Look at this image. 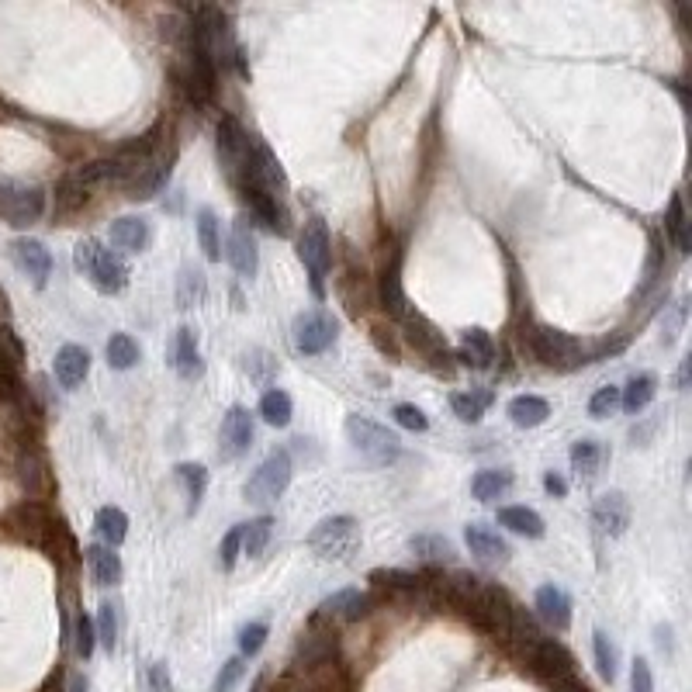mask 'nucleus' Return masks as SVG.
Segmentation results:
<instances>
[{
    "instance_id": "obj_1",
    "label": "nucleus",
    "mask_w": 692,
    "mask_h": 692,
    "mask_svg": "<svg viewBox=\"0 0 692 692\" xmlns=\"http://www.w3.org/2000/svg\"><path fill=\"white\" fill-rule=\"evenodd\" d=\"M530 350L533 357L544 367H554V371H578L582 364H589V346L575 336L561 333L554 326H537L530 333Z\"/></svg>"
},
{
    "instance_id": "obj_2",
    "label": "nucleus",
    "mask_w": 692,
    "mask_h": 692,
    "mask_svg": "<svg viewBox=\"0 0 692 692\" xmlns=\"http://www.w3.org/2000/svg\"><path fill=\"white\" fill-rule=\"evenodd\" d=\"M298 257L308 267V281H312L315 298H326V274L333 267V239L322 218H308L305 232L298 236Z\"/></svg>"
},
{
    "instance_id": "obj_3",
    "label": "nucleus",
    "mask_w": 692,
    "mask_h": 692,
    "mask_svg": "<svg viewBox=\"0 0 692 692\" xmlns=\"http://www.w3.org/2000/svg\"><path fill=\"white\" fill-rule=\"evenodd\" d=\"M346 436H350V443L367 457V461L381 464V468H385V464H395L398 457H402V440L391 430H385L381 423H374V419L350 416L346 419Z\"/></svg>"
},
{
    "instance_id": "obj_4",
    "label": "nucleus",
    "mask_w": 692,
    "mask_h": 692,
    "mask_svg": "<svg viewBox=\"0 0 692 692\" xmlns=\"http://www.w3.org/2000/svg\"><path fill=\"white\" fill-rule=\"evenodd\" d=\"M215 146H218V160H222V170L229 177V184L243 187L246 177V163H250V149H253V135H246V129L239 125V118L222 115L218 118V129H215Z\"/></svg>"
},
{
    "instance_id": "obj_5",
    "label": "nucleus",
    "mask_w": 692,
    "mask_h": 692,
    "mask_svg": "<svg viewBox=\"0 0 692 692\" xmlns=\"http://www.w3.org/2000/svg\"><path fill=\"white\" fill-rule=\"evenodd\" d=\"M402 329H405V343L412 346V350H419L426 360H430V367L436 374H447V378H454V364H450V346H447V336L440 333V329L433 326L426 315L419 312H409L402 319Z\"/></svg>"
},
{
    "instance_id": "obj_6",
    "label": "nucleus",
    "mask_w": 692,
    "mask_h": 692,
    "mask_svg": "<svg viewBox=\"0 0 692 692\" xmlns=\"http://www.w3.org/2000/svg\"><path fill=\"white\" fill-rule=\"evenodd\" d=\"M45 212V191L35 184H14L0 180V218L14 229H28Z\"/></svg>"
},
{
    "instance_id": "obj_7",
    "label": "nucleus",
    "mask_w": 692,
    "mask_h": 692,
    "mask_svg": "<svg viewBox=\"0 0 692 692\" xmlns=\"http://www.w3.org/2000/svg\"><path fill=\"white\" fill-rule=\"evenodd\" d=\"M291 485V454L288 450H274L267 461L253 471V478L246 481V499L253 506H270L277 502Z\"/></svg>"
},
{
    "instance_id": "obj_8",
    "label": "nucleus",
    "mask_w": 692,
    "mask_h": 692,
    "mask_svg": "<svg viewBox=\"0 0 692 692\" xmlns=\"http://www.w3.org/2000/svg\"><path fill=\"white\" fill-rule=\"evenodd\" d=\"M295 346L305 353V357H319V353H326L329 346L336 343V336H340V322L333 319V312H326V308H308V312H302L295 319Z\"/></svg>"
},
{
    "instance_id": "obj_9",
    "label": "nucleus",
    "mask_w": 692,
    "mask_h": 692,
    "mask_svg": "<svg viewBox=\"0 0 692 692\" xmlns=\"http://www.w3.org/2000/svg\"><path fill=\"white\" fill-rule=\"evenodd\" d=\"M308 544H312L326 561H343L346 554L360 544V526L353 516L322 519V523L312 530V537H308Z\"/></svg>"
},
{
    "instance_id": "obj_10",
    "label": "nucleus",
    "mask_w": 692,
    "mask_h": 692,
    "mask_svg": "<svg viewBox=\"0 0 692 692\" xmlns=\"http://www.w3.org/2000/svg\"><path fill=\"white\" fill-rule=\"evenodd\" d=\"M170 167H173V149H167V142H160V146H156L153 153H149L146 160H142V167L132 173L129 184H125L129 198H135V201L153 198V194L160 191L163 184H167Z\"/></svg>"
},
{
    "instance_id": "obj_11",
    "label": "nucleus",
    "mask_w": 692,
    "mask_h": 692,
    "mask_svg": "<svg viewBox=\"0 0 692 692\" xmlns=\"http://www.w3.org/2000/svg\"><path fill=\"white\" fill-rule=\"evenodd\" d=\"M464 544H468V551L475 554V561L481 564V568H506L509 558H513V551H509L506 540L485 523L464 526Z\"/></svg>"
},
{
    "instance_id": "obj_12",
    "label": "nucleus",
    "mask_w": 692,
    "mask_h": 692,
    "mask_svg": "<svg viewBox=\"0 0 692 692\" xmlns=\"http://www.w3.org/2000/svg\"><path fill=\"white\" fill-rule=\"evenodd\" d=\"M253 447V416L243 405H232L229 416L222 423V443H218V454L225 461H239L243 454H250Z\"/></svg>"
},
{
    "instance_id": "obj_13",
    "label": "nucleus",
    "mask_w": 692,
    "mask_h": 692,
    "mask_svg": "<svg viewBox=\"0 0 692 692\" xmlns=\"http://www.w3.org/2000/svg\"><path fill=\"white\" fill-rule=\"evenodd\" d=\"M378 298H381V308L388 312V319H395V322H402L405 315L412 312L409 298H405V288H402V253H391V260L385 263V270H381Z\"/></svg>"
},
{
    "instance_id": "obj_14",
    "label": "nucleus",
    "mask_w": 692,
    "mask_h": 692,
    "mask_svg": "<svg viewBox=\"0 0 692 692\" xmlns=\"http://www.w3.org/2000/svg\"><path fill=\"white\" fill-rule=\"evenodd\" d=\"M11 257L14 263H18L21 270H25L28 277H32L35 288H45L52 277V253L45 250V243H39V239H14L11 243Z\"/></svg>"
},
{
    "instance_id": "obj_15",
    "label": "nucleus",
    "mask_w": 692,
    "mask_h": 692,
    "mask_svg": "<svg viewBox=\"0 0 692 692\" xmlns=\"http://www.w3.org/2000/svg\"><path fill=\"white\" fill-rule=\"evenodd\" d=\"M87 277L101 295H118V291H125V284H129V267H125V260L118 257V253L97 250L94 263L87 267Z\"/></svg>"
},
{
    "instance_id": "obj_16",
    "label": "nucleus",
    "mask_w": 692,
    "mask_h": 692,
    "mask_svg": "<svg viewBox=\"0 0 692 692\" xmlns=\"http://www.w3.org/2000/svg\"><path fill=\"white\" fill-rule=\"evenodd\" d=\"M52 516L42 509V502L28 499L21 502L18 509H11V516H7V526H11V533L18 540H28V544H42L45 530H49Z\"/></svg>"
},
{
    "instance_id": "obj_17",
    "label": "nucleus",
    "mask_w": 692,
    "mask_h": 692,
    "mask_svg": "<svg viewBox=\"0 0 692 692\" xmlns=\"http://www.w3.org/2000/svg\"><path fill=\"white\" fill-rule=\"evenodd\" d=\"M374 599L367 596V592L360 589H343L336 592V596H329L326 603L319 606V613H315V623L329 620V623H343V620H360V616L367 613V606H371Z\"/></svg>"
},
{
    "instance_id": "obj_18",
    "label": "nucleus",
    "mask_w": 692,
    "mask_h": 692,
    "mask_svg": "<svg viewBox=\"0 0 692 692\" xmlns=\"http://www.w3.org/2000/svg\"><path fill=\"white\" fill-rule=\"evenodd\" d=\"M225 260L232 263V270L243 277H253L260 267V257H257V239H253V232L246 229V218H239L236 229H232L229 236V246H225Z\"/></svg>"
},
{
    "instance_id": "obj_19",
    "label": "nucleus",
    "mask_w": 692,
    "mask_h": 692,
    "mask_svg": "<svg viewBox=\"0 0 692 692\" xmlns=\"http://www.w3.org/2000/svg\"><path fill=\"white\" fill-rule=\"evenodd\" d=\"M42 547L49 551V558L56 561L59 568H77V564L84 561V551H80L77 537L66 530L63 519H52L49 530H45V537H42Z\"/></svg>"
},
{
    "instance_id": "obj_20",
    "label": "nucleus",
    "mask_w": 692,
    "mask_h": 692,
    "mask_svg": "<svg viewBox=\"0 0 692 692\" xmlns=\"http://www.w3.org/2000/svg\"><path fill=\"white\" fill-rule=\"evenodd\" d=\"M592 516H596V526L603 533H609V537H620L623 530H627L630 523V502L623 492H606L596 499V506H592Z\"/></svg>"
},
{
    "instance_id": "obj_21",
    "label": "nucleus",
    "mask_w": 692,
    "mask_h": 692,
    "mask_svg": "<svg viewBox=\"0 0 692 692\" xmlns=\"http://www.w3.org/2000/svg\"><path fill=\"white\" fill-rule=\"evenodd\" d=\"M108 239L115 250H125V253H142L149 243H153V229H149L146 218H118V222H111L108 229Z\"/></svg>"
},
{
    "instance_id": "obj_22",
    "label": "nucleus",
    "mask_w": 692,
    "mask_h": 692,
    "mask_svg": "<svg viewBox=\"0 0 692 692\" xmlns=\"http://www.w3.org/2000/svg\"><path fill=\"white\" fill-rule=\"evenodd\" d=\"M537 616L547 623V627H554L558 634H564V630L571 627L568 592L558 589V585H544V589H537Z\"/></svg>"
},
{
    "instance_id": "obj_23",
    "label": "nucleus",
    "mask_w": 692,
    "mask_h": 692,
    "mask_svg": "<svg viewBox=\"0 0 692 692\" xmlns=\"http://www.w3.org/2000/svg\"><path fill=\"white\" fill-rule=\"evenodd\" d=\"M409 551L416 554V558L423 561L430 571L457 561V547L450 544L447 537H440V533H419V537H412L409 540Z\"/></svg>"
},
{
    "instance_id": "obj_24",
    "label": "nucleus",
    "mask_w": 692,
    "mask_h": 692,
    "mask_svg": "<svg viewBox=\"0 0 692 692\" xmlns=\"http://www.w3.org/2000/svg\"><path fill=\"white\" fill-rule=\"evenodd\" d=\"M84 561H87V568H90V578H94L101 589H108V585L122 582V558L115 554V547L90 544L87 551H84Z\"/></svg>"
},
{
    "instance_id": "obj_25",
    "label": "nucleus",
    "mask_w": 692,
    "mask_h": 692,
    "mask_svg": "<svg viewBox=\"0 0 692 692\" xmlns=\"http://www.w3.org/2000/svg\"><path fill=\"white\" fill-rule=\"evenodd\" d=\"M243 198L250 201V212L257 215L270 232H277V236H288V232H291V215H288V208H284V201L270 198V194H263V191H246Z\"/></svg>"
},
{
    "instance_id": "obj_26",
    "label": "nucleus",
    "mask_w": 692,
    "mask_h": 692,
    "mask_svg": "<svg viewBox=\"0 0 692 692\" xmlns=\"http://www.w3.org/2000/svg\"><path fill=\"white\" fill-rule=\"evenodd\" d=\"M90 371V353L77 343H66L56 353V381L63 388H77Z\"/></svg>"
},
{
    "instance_id": "obj_27",
    "label": "nucleus",
    "mask_w": 692,
    "mask_h": 692,
    "mask_svg": "<svg viewBox=\"0 0 692 692\" xmlns=\"http://www.w3.org/2000/svg\"><path fill=\"white\" fill-rule=\"evenodd\" d=\"M173 367H177V374L184 381H194L201 378V371H205V364H201V353H198V336H194V329H180L177 333V353H173Z\"/></svg>"
},
{
    "instance_id": "obj_28",
    "label": "nucleus",
    "mask_w": 692,
    "mask_h": 692,
    "mask_svg": "<svg viewBox=\"0 0 692 692\" xmlns=\"http://www.w3.org/2000/svg\"><path fill=\"white\" fill-rule=\"evenodd\" d=\"M94 530H97V537H101L104 547H118V544H125V537H129V516H125L118 506H101L94 516Z\"/></svg>"
},
{
    "instance_id": "obj_29",
    "label": "nucleus",
    "mask_w": 692,
    "mask_h": 692,
    "mask_svg": "<svg viewBox=\"0 0 692 692\" xmlns=\"http://www.w3.org/2000/svg\"><path fill=\"white\" fill-rule=\"evenodd\" d=\"M499 526H506V530L519 533V537H530V540H540L547 533L544 519H540V513H533V509L526 506H506L499 509Z\"/></svg>"
},
{
    "instance_id": "obj_30",
    "label": "nucleus",
    "mask_w": 692,
    "mask_h": 692,
    "mask_svg": "<svg viewBox=\"0 0 692 692\" xmlns=\"http://www.w3.org/2000/svg\"><path fill=\"white\" fill-rule=\"evenodd\" d=\"M547 416H551V405L537 395H516L513 402H509V419H513L516 426H523V430H533V426L547 423Z\"/></svg>"
},
{
    "instance_id": "obj_31",
    "label": "nucleus",
    "mask_w": 692,
    "mask_h": 692,
    "mask_svg": "<svg viewBox=\"0 0 692 692\" xmlns=\"http://www.w3.org/2000/svg\"><path fill=\"white\" fill-rule=\"evenodd\" d=\"M654 395H658V378L654 374H637V378L627 381V388H620V405L630 416H637L641 409H648Z\"/></svg>"
},
{
    "instance_id": "obj_32",
    "label": "nucleus",
    "mask_w": 692,
    "mask_h": 692,
    "mask_svg": "<svg viewBox=\"0 0 692 692\" xmlns=\"http://www.w3.org/2000/svg\"><path fill=\"white\" fill-rule=\"evenodd\" d=\"M367 582L374 589H388V592H419L423 589V578L416 571H405V568H374L367 575Z\"/></svg>"
},
{
    "instance_id": "obj_33",
    "label": "nucleus",
    "mask_w": 692,
    "mask_h": 692,
    "mask_svg": "<svg viewBox=\"0 0 692 692\" xmlns=\"http://www.w3.org/2000/svg\"><path fill=\"white\" fill-rule=\"evenodd\" d=\"M533 661H537L547 675H554V679H571V665H575L571 654L554 641H540L537 648H533Z\"/></svg>"
},
{
    "instance_id": "obj_34",
    "label": "nucleus",
    "mask_w": 692,
    "mask_h": 692,
    "mask_svg": "<svg viewBox=\"0 0 692 692\" xmlns=\"http://www.w3.org/2000/svg\"><path fill=\"white\" fill-rule=\"evenodd\" d=\"M492 398V391H457V395H450V409L461 423H478L492 405Z\"/></svg>"
},
{
    "instance_id": "obj_35",
    "label": "nucleus",
    "mask_w": 692,
    "mask_h": 692,
    "mask_svg": "<svg viewBox=\"0 0 692 692\" xmlns=\"http://www.w3.org/2000/svg\"><path fill=\"white\" fill-rule=\"evenodd\" d=\"M84 205H87V187L77 180V173H66V177L56 184V215L59 218L77 215Z\"/></svg>"
},
{
    "instance_id": "obj_36",
    "label": "nucleus",
    "mask_w": 692,
    "mask_h": 692,
    "mask_svg": "<svg viewBox=\"0 0 692 692\" xmlns=\"http://www.w3.org/2000/svg\"><path fill=\"white\" fill-rule=\"evenodd\" d=\"M177 481L187 492V513H198L201 499L208 492V471L201 464H177Z\"/></svg>"
},
{
    "instance_id": "obj_37",
    "label": "nucleus",
    "mask_w": 692,
    "mask_h": 692,
    "mask_svg": "<svg viewBox=\"0 0 692 692\" xmlns=\"http://www.w3.org/2000/svg\"><path fill=\"white\" fill-rule=\"evenodd\" d=\"M464 364L475 367H488L495 360V343L485 329H464V350H461Z\"/></svg>"
},
{
    "instance_id": "obj_38",
    "label": "nucleus",
    "mask_w": 692,
    "mask_h": 692,
    "mask_svg": "<svg viewBox=\"0 0 692 692\" xmlns=\"http://www.w3.org/2000/svg\"><path fill=\"white\" fill-rule=\"evenodd\" d=\"M592 651H596V672L603 682H616V672H620V654H616V644L609 641L606 630H596L592 634Z\"/></svg>"
},
{
    "instance_id": "obj_39",
    "label": "nucleus",
    "mask_w": 692,
    "mask_h": 692,
    "mask_svg": "<svg viewBox=\"0 0 692 692\" xmlns=\"http://www.w3.org/2000/svg\"><path fill=\"white\" fill-rule=\"evenodd\" d=\"M260 416H263V423L284 430V426L291 423V395H288V391L270 388L267 395L260 398Z\"/></svg>"
},
{
    "instance_id": "obj_40",
    "label": "nucleus",
    "mask_w": 692,
    "mask_h": 692,
    "mask_svg": "<svg viewBox=\"0 0 692 692\" xmlns=\"http://www.w3.org/2000/svg\"><path fill=\"white\" fill-rule=\"evenodd\" d=\"M665 229H668V236H672L675 250L686 257V253H689V215H686V205H682V194H675L672 205H668Z\"/></svg>"
},
{
    "instance_id": "obj_41",
    "label": "nucleus",
    "mask_w": 692,
    "mask_h": 692,
    "mask_svg": "<svg viewBox=\"0 0 692 692\" xmlns=\"http://www.w3.org/2000/svg\"><path fill=\"white\" fill-rule=\"evenodd\" d=\"M509 485H513V475H509V471H478V475L471 478V492H475V499L481 502H492V499H499V495H506Z\"/></svg>"
},
{
    "instance_id": "obj_42",
    "label": "nucleus",
    "mask_w": 692,
    "mask_h": 692,
    "mask_svg": "<svg viewBox=\"0 0 692 692\" xmlns=\"http://www.w3.org/2000/svg\"><path fill=\"white\" fill-rule=\"evenodd\" d=\"M108 364L115 371H132L139 364V343L132 340L129 333H115L108 340Z\"/></svg>"
},
{
    "instance_id": "obj_43",
    "label": "nucleus",
    "mask_w": 692,
    "mask_h": 692,
    "mask_svg": "<svg viewBox=\"0 0 692 692\" xmlns=\"http://www.w3.org/2000/svg\"><path fill=\"white\" fill-rule=\"evenodd\" d=\"M603 447H599L596 440H578L575 447H571V468L578 471V475L592 478L599 471V464H603Z\"/></svg>"
},
{
    "instance_id": "obj_44",
    "label": "nucleus",
    "mask_w": 692,
    "mask_h": 692,
    "mask_svg": "<svg viewBox=\"0 0 692 692\" xmlns=\"http://www.w3.org/2000/svg\"><path fill=\"white\" fill-rule=\"evenodd\" d=\"M270 533H274V519L270 516H260V519H253V523H246L243 526V554L260 558L270 544Z\"/></svg>"
},
{
    "instance_id": "obj_45",
    "label": "nucleus",
    "mask_w": 692,
    "mask_h": 692,
    "mask_svg": "<svg viewBox=\"0 0 692 692\" xmlns=\"http://www.w3.org/2000/svg\"><path fill=\"white\" fill-rule=\"evenodd\" d=\"M198 239L201 250L208 260H222V239H218V218L212 208H201L198 212Z\"/></svg>"
},
{
    "instance_id": "obj_46",
    "label": "nucleus",
    "mask_w": 692,
    "mask_h": 692,
    "mask_svg": "<svg viewBox=\"0 0 692 692\" xmlns=\"http://www.w3.org/2000/svg\"><path fill=\"white\" fill-rule=\"evenodd\" d=\"M243 367H246V374H250L257 385H270V381L277 378V360H274V353H267V350H250L243 357Z\"/></svg>"
},
{
    "instance_id": "obj_47",
    "label": "nucleus",
    "mask_w": 692,
    "mask_h": 692,
    "mask_svg": "<svg viewBox=\"0 0 692 692\" xmlns=\"http://www.w3.org/2000/svg\"><path fill=\"white\" fill-rule=\"evenodd\" d=\"M201 298H205V274L187 267L184 274H180L177 302H180V308H194V305H201Z\"/></svg>"
},
{
    "instance_id": "obj_48",
    "label": "nucleus",
    "mask_w": 692,
    "mask_h": 692,
    "mask_svg": "<svg viewBox=\"0 0 692 692\" xmlns=\"http://www.w3.org/2000/svg\"><path fill=\"white\" fill-rule=\"evenodd\" d=\"M94 634H97V641L104 644V651H115V644H118V606L101 603V613H97V623H94Z\"/></svg>"
},
{
    "instance_id": "obj_49",
    "label": "nucleus",
    "mask_w": 692,
    "mask_h": 692,
    "mask_svg": "<svg viewBox=\"0 0 692 692\" xmlns=\"http://www.w3.org/2000/svg\"><path fill=\"white\" fill-rule=\"evenodd\" d=\"M94 648H97L94 620H90L87 613H80L77 623H73V651H77L80 661H90V654H94Z\"/></svg>"
},
{
    "instance_id": "obj_50",
    "label": "nucleus",
    "mask_w": 692,
    "mask_h": 692,
    "mask_svg": "<svg viewBox=\"0 0 692 692\" xmlns=\"http://www.w3.org/2000/svg\"><path fill=\"white\" fill-rule=\"evenodd\" d=\"M267 623L253 620L246 623V627H239V658H253V654H260V648L267 644Z\"/></svg>"
},
{
    "instance_id": "obj_51",
    "label": "nucleus",
    "mask_w": 692,
    "mask_h": 692,
    "mask_svg": "<svg viewBox=\"0 0 692 692\" xmlns=\"http://www.w3.org/2000/svg\"><path fill=\"white\" fill-rule=\"evenodd\" d=\"M391 416H395V423L402 426V430H412V433L430 430V419H426V412L419 409V405L402 402V405H395V409H391Z\"/></svg>"
},
{
    "instance_id": "obj_52",
    "label": "nucleus",
    "mask_w": 692,
    "mask_h": 692,
    "mask_svg": "<svg viewBox=\"0 0 692 692\" xmlns=\"http://www.w3.org/2000/svg\"><path fill=\"white\" fill-rule=\"evenodd\" d=\"M371 343L378 346V353H385V357H391V360L402 357V343H398V333L391 326H385V322H371Z\"/></svg>"
},
{
    "instance_id": "obj_53",
    "label": "nucleus",
    "mask_w": 692,
    "mask_h": 692,
    "mask_svg": "<svg viewBox=\"0 0 692 692\" xmlns=\"http://www.w3.org/2000/svg\"><path fill=\"white\" fill-rule=\"evenodd\" d=\"M243 675H246V665H243V658L236 654V658H229L222 668H218L212 692H232V689L239 686V679H243Z\"/></svg>"
},
{
    "instance_id": "obj_54",
    "label": "nucleus",
    "mask_w": 692,
    "mask_h": 692,
    "mask_svg": "<svg viewBox=\"0 0 692 692\" xmlns=\"http://www.w3.org/2000/svg\"><path fill=\"white\" fill-rule=\"evenodd\" d=\"M239 551H243V526H232V530L222 537V547H218V561H222L225 571L236 568Z\"/></svg>"
},
{
    "instance_id": "obj_55",
    "label": "nucleus",
    "mask_w": 692,
    "mask_h": 692,
    "mask_svg": "<svg viewBox=\"0 0 692 692\" xmlns=\"http://www.w3.org/2000/svg\"><path fill=\"white\" fill-rule=\"evenodd\" d=\"M616 405H620V388H599L596 395H592V402H589V416H596V419H606V416H613L616 412Z\"/></svg>"
},
{
    "instance_id": "obj_56",
    "label": "nucleus",
    "mask_w": 692,
    "mask_h": 692,
    "mask_svg": "<svg viewBox=\"0 0 692 692\" xmlns=\"http://www.w3.org/2000/svg\"><path fill=\"white\" fill-rule=\"evenodd\" d=\"M630 692H654V675L648 658H637L634 668H630Z\"/></svg>"
},
{
    "instance_id": "obj_57",
    "label": "nucleus",
    "mask_w": 692,
    "mask_h": 692,
    "mask_svg": "<svg viewBox=\"0 0 692 692\" xmlns=\"http://www.w3.org/2000/svg\"><path fill=\"white\" fill-rule=\"evenodd\" d=\"M97 250H101V246H97V239H80L77 253H73V263H77V270H84V274H87V267L97 257Z\"/></svg>"
},
{
    "instance_id": "obj_58",
    "label": "nucleus",
    "mask_w": 692,
    "mask_h": 692,
    "mask_svg": "<svg viewBox=\"0 0 692 692\" xmlns=\"http://www.w3.org/2000/svg\"><path fill=\"white\" fill-rule=\"evenodd\" d=\"M149 692H173L170 686V672L163 661H156L153 668H149Z\"/></svg>"
},
{
    "instance_id": "obj_59",
    "label": "nucleus",
    "mask_w": 692,
    "mask_h": 692,
    "mask_svg": "<svg viewBox=\"0 0 692 692\" xmlns=\"http://www.w3.org/2000/svg\"><path fill=\"white\" fill-rule=\"evenodd\" d=\"M544 488H547V492H551V495H558V499H561L564 492H568V485H564V478H561V475H554V471H547V475H544Z\"/></svg>"
},
{
    "instance_id": "obj_60",
    "label": "nucleus",
    "mask_w": 692,
    "mask_h": 692,
    "mask_svg": "<svg viewBox=\"0 0 692 692\" xmlns=\"http://www.w3.org/2000/svg\"><path fill=\"white\" fill-rule=\"evenodd\" d=\"M87 689H90L87 675H73V679H70V689H66V692H87Z\"/></svg>"
}]
</instances>
